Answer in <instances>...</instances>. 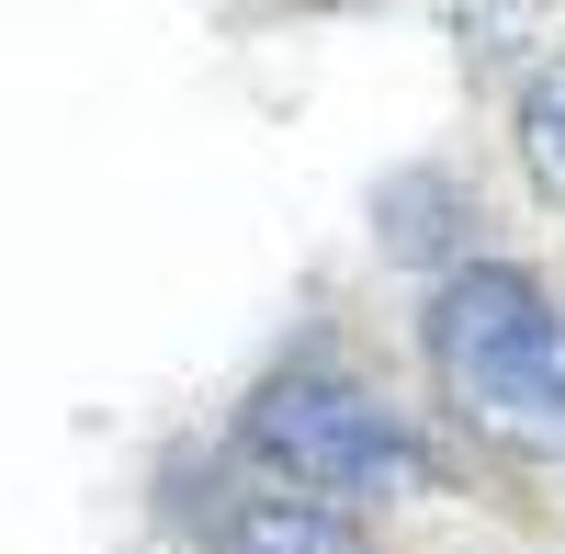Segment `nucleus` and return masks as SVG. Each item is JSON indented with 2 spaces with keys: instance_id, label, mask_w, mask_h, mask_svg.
Listing matches in <instances>:
<instances>
[{
  "instance_id": "nucleus-3",
  "label": "nucleus",
  "mask_w": 565,
  "mask_h": 554,
  "mask_svg": "<svg viewBox=\"0 0 565 554\" xmlns=\"http://www.w3.org/2000/svg\"><path fill=\"white\" fill-rule=\"evenodd\" d=\"M215 554H362V521L340 510V498H317V487L260 476L249 498L215 510Z\"/></svg>"
},
{
  "instance_id": "nucleus-4",
  "label": "nucleus",
  "mask_w": 565,
  "mask_h": 554,
  "mask_svg": "<svg viewBox=\"0 0 565 554\" xmlns=\"http://www.w3.org/2000/svg\"><path fill=\"white\" fill-rule=\"evenodd\" d=\"M509 136H521V170H532V193L565 204V68L521 79V114H509Z\"/></svg>"
},
{
  "instance_id": "nucleus-1",
  "label": "nucleus",
  "mask_w": 565,
  "mask_h": 554,
  "mask_svg": "<svg viewBox=\"0 0 565 554\" xmlns=\"http://www.w3.org/2000/svg\"><path fill=\"white\" fill-rule=\"evenodd\" d=\"M418 340H430V374L463 419H487L509 441H565V306L543 295V271L452 260Z\"/></svg>"
},
{
  "instance_id": "nucleus-5",
  "label": "nucleus",
  "mask_w": 565,
  "mask_h": 554,
  "mask_svg": "<svg viewBox=\"0 0 565 554\" xmlns=\"http://www.w3.org/2000/svg\"><path fill=\"white\" fill-rule=\"evenodd\" d=\"M532 45V79L565 68V0H487V57H521Z\"/></svg>"
},
{
  "instance_id": "nucleus-2",
  "label": "nucleus",
  "mask_w": 565,
  "mask_h": 554,
  "mask_svg": "<svg viewBox=\"0 0 565 554\" xmlns=\"http://www.w3.org/2000/svg\"><path fill=\"white\" fill-rule=\"evenodd\" d=\"M238 452H249L260 476H282V487L340 498V510L418 487V430H407V419H396V407L373 396V385L317 374V362L271 374V385L238 407Z\"/></svg>"
}]
</instances>
